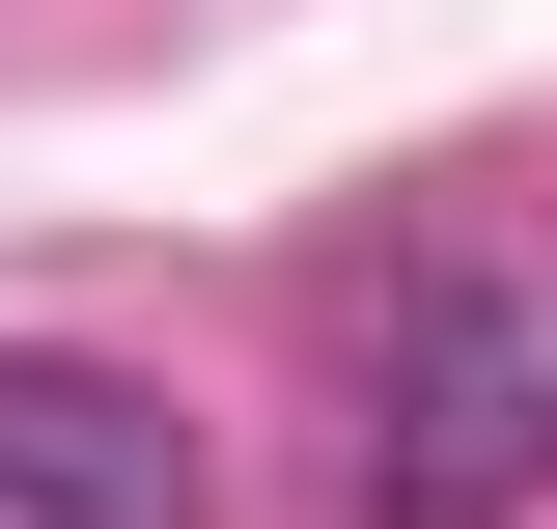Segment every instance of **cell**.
I'll use <instances>...</instances> for the list:
<instances>
[{
  "label": "cell",
  "mask_w": 557,
  "mask_h": 529,
  "mask_svg": "<svg viewBox=\"0 0 557 529\" xmlns=\"http://www.w3.org/2000/svg\"><path fill=\"white\" fill-rule=\"evenodd\" d=\"M335 502L362 529H530L557 502V251H418L335 334Z\"/></svg>",
  "instance_id": "obj_1"
},
{
  "label": "cell",
  "mask_w": 557,
  "mask_h": 529,
  "mask_svg": "<svg viewBox=\"0 0 557 529\" xmlns=\"http://www.w3.org/2000/svg\"><path fill=\"white\" fill-rule=\"evenodd\" d=\"M196 418L168 362H84V334H0V529H196Z\"/></svg>",
  "instance_id": "obj_2"
}]
</instances>
